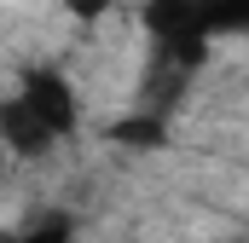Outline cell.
<instances>
[{
  "instance_id": "cell-1",
  "label": "cell",
  "mask_w": 249,
  "mask_h": 243,
  "mask_svg": "<svg viewBox=\"0 0 249 243\" xmlns=\"http://www.w3.org/2000/svg\"><path fill=\"white\" fill-rule=\"evenodd\" d=\"M18 99L47 122L58 139H70V133L81 127V93H75V81H70L64 69H29V75L18 81Z\"/></svg>"
},
{
  "instance_id": "cell-2",
  "label": "cell",
  "mask_w": 249,
  "mask_h": 243,
  "mask_svg": "<svg viewBox=\"0 0 249 243\" xmlns=\"http://www.w3.org/2000/svg\"><path fill=\"white\" fill-rule=\"evenodd\" d=\"M58 145H64V139L35 116L18 93L0 99V151H6V162H41V156H53Z\"/></svg>"
},
{
  "instance_id": "cell-3",
  "label": "cell",
  "mask_w": 249,
  "mask_h": 243,
  "mask_svg": "<svg viewBox=\"0 0 249 243\" xmlns=\"http://www.w3.org/2000/svg\"><path fill=\"white\" fill-rule=\"evenodd\" d=\"M12 243H81V238H75L70 220H41L35 232H23V238H12Z\"/></svg>"
},
{
  "instance_id": "cell-4",
  "label": "cell",
  "mask_w": 249,
  "mask_h": 243,
  "mask_svg": "<svg viewBox=\"0 0 249 243\" xmlns=\"http://www.w3.org/2000/svg\"><path fill=\"white\" fill-rule=\"evenodd\" d=\"M70 6H75V12H99L105 0H70Z\"/></svg>"
},
{
  "instance_id": "cell-5",
  "label": "cell",
  "mask_w": 249,
  "mask_h": 243,
  "mask_svg": "<svg viewBox=\"0 0 249 243\" xmlns=\"http://www.w3.org/2000/svg\"><path fill=\"white\" fill-rule=\"evenodd\" d=\"M0 162H6V151H0Z\"/></svg>"
}]
</instances>
